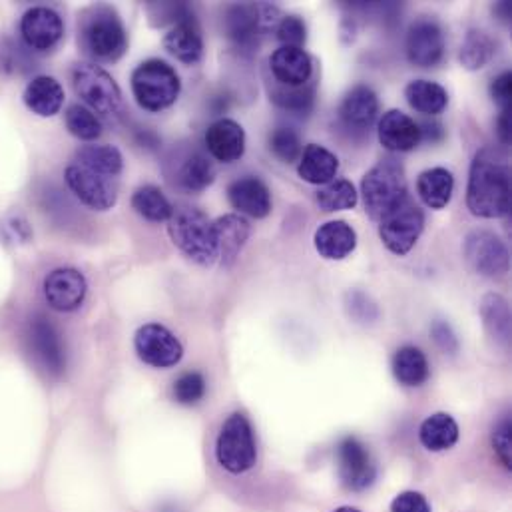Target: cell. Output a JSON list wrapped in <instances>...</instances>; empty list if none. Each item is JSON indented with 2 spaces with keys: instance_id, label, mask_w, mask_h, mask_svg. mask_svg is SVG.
I'll return each instance as SVG.
<instances>
[{
  "instance_id": "obj_25",
  "label": "cell",
  "mask_w": 512,
  "mask_h": 512,
  "mask_svg": "<svg viewBox=\"0 0 512 512\" xmlns=\"http://www.w3.org/2000/svg\"><path fill=\"white\" fill-rule=\"evenodd\" d=\"M22 98L30 112L50 118L58 114L64 104V88L52 76H38L26 86Z\"/></svg>"
},
{
  "instance_id": "obj_5",
  "label": "cell",
  "mask_w": 512,
  "mask_h": 512,
  "mask_svg": "<svg viewBox=\"0 0 512 512\" xmlns=\"http://www.w3.org/2000/svg\"><path fill=\"white\" fill-rule=\"evenodd\" d=\"M180 90L178 72L164 60H146L132 72L134 98L148 112H162L176 104Z\"/></svg>"
},
{
  "instance_id": "obj_21",
  "label": "cell",
  "mask_w": 512,
  "mask_h": 512,
  "mask_svg": "<svg viewBox=\"0 0 512 512\" xmlns=\"http://www.w3.org/2000/svg\"><path fill=\"white\" fill-rule=\"evenodd\" d=\"M228 200L234 210L256 220H263L271 214L269 188L256 176H246L232 182L228 188Z\"/></svg>"
},
{
  "instance_id": "obj_49",
  "label": "cell",
  "mask_w": 512,
  "mask_h": 512,
  "mask_svg": "<svg viewBox=\"0 0 512 512\" xmlns=\"http://www.w3.org/2000/svg\"><path fill=\"white\" fill-rule=\"evenodd\" d=\"M419 130H421V140H431V142H439L445 132H443V126L439 122H425V124H419Z\"/></svg>"
},
{
  "instance_id": "obj_14",
  "label": "cell",
  "mask_w": 512,
  "mask_h": 512,
  "mask_svg": "<svg viewBox=\"0 0 512 512\" xmlns=\"http://www.w3.org/2000/svg\"><path fill=\"white\" fill-rule=\"evenodd\" d=\"M28 341L34 357L50 375H60L66 369L64 343L50 319L36 315L28 327Z\"/></svg>"
},
{
  "instance_id": "obj_34",
  "label": "cell",
  "mask_w": 512,
  "mask_h": 512,
  "mask_svg": "<svg viewBox=\"0 0 512 512\" xmlns=\"http://www.w3.org/2000/svg\"><path fill=\"white\" fill-rule=\"evenodd\" d=\"M132 208L148 222H168L174 214V206L156 186L138 188L132 196Z\"/></svg>"
},
{
  "instance_id": "obj_8",
  "label": "cell",
  "mask_w": 512,
  "mask_h": 512,
  "mask_svg": "<svg viewBox=\"0 0 512 512\" xmlns=\"http://www.w3.org/2000/svg\"><path fill=\"white\" fill-rule=\"evenodd\" d=\"M425 228V214L407 196L401 204H397L389 214H385L379 222V236L389 252L395 256H407L415 244L419 242Z\"/></svg>"
},
{
  "instance_id": "obj_40",
  "label": "cell",
  "mask_w": 512,
  "mask_h": 512,
  "mask_svg": "<svg viewBox=\"0 0 512 512\" xmlns=\"http://www.w3.org/2000/svg\"><path fill=\"white\" fill-rule=\"evenodd\" d=\"M269 150L281 162L291 164V162H297L301 158L303 144H301V138H299V134L295 130L281 126V128H275L271 132V136H269Z\"/></svg>"
},
{
  "instance_id": "obj_46",
  "label": "cell",
  "mask_w": 512,
  "mask_h": 512,
  "mask_svg": "<svg viewBox=\"0 0 512 512\" xmlns=\"http://www.w3.org/2000/svg\"><path fill=\"white\" fill-rule=\"evenodd\" d=\"M391 512H431V507L421 493L407 491L395 497V501L391 503Z\"/></svg>"
},
{
  "instance_id": "obj_23",
  "label": "cell",
  "mask_w": 512,
  "mask_h": 512,
  "mask_svg": "<svg viewBox=\"0 0 512 512\" xmlns=\"http://www.w3.org/2000/svg\"><path fill=\"white\" fill-rule=\"evenodd\" d=\"M164 48L184 64H196L204 54V36L198 20L186 16L164 38Z\"/></svg>"
},
{
  "instance_id": "obj_17",
  "label": "cell",
  "mask_w": 512,
  "mask_h": 512,
  "mask_svg": "<svg viewBox=\"0 0 512 512\" xmlns=\"http://www.w3.org/2000/svg\"><path fill=\"white\" fill-rule=\"evenodd\" d=\"M265 8L254 4H236L230 6L224 18V28L228 38L242 50L252 52L259 46V36L263 32V22L269 20Z\"/></svg>"
},
{
  "instance_id": "obj_9",
  "label": "cell",
  "mask_w": 512,
  "mask_h": 512,
  "mask_svg": "<svg viewBox=\"0 0 512 512\" xmlns=\"http://www.w3.org/2000/svg\"><path fill=\"white\" fill-rule=\"evenodd\" d=\"M66 186L70 192L90 210L106 212L118 202V182L116 178H108L96 174L78 164H70L64 174Z\"/></svg>"
},
{
  "instance_id": "obj_4",
  "label": "cell",
  "mask_w": 512,
  "mask_h": 512,
  "mask_svg": "<svg viewBox=\"0 0 512 512\" xmlns=\"http://www.w3.org/2000/svg\"><path fill=\"white\" fill-rule=\"evenodd\" d=\"M80 40L84 50L102 62L118 60L128 48V32L120 16L108 6L92 8L82 18Z\"/></svg>"
},
{
  "instance_id": "obj_50",
  "label": "cell",
  "mask_w": 512,
  "mask_h": 512,
  "mask_svg": "<svg viewBox=\"0 0 512 512\" xmlns=\"http://www.w3.org/2000/svg\"><path fill=\"white\" fill-rule=\"evenodd\" d=\"M497 130H499V138L503 144L511 142V126H509V112H501L499 122H497Z\"/></svg>"
},
{
  "instance_id": "obj_37",
  "label": "cell",
  "mask_w": 512,
  "mask_h": 512,
  "mask_svg": "<svg viewBox=\"0 0 512 512\" xmlns=\"http://www.w3.org/2000/svg\"><path fill=\"white\" fill-rule=\"evenodd\" d=\"M495 48V40L485 30H471L461 46V62L467 70H481L495 56Z\"/></svg>"
},
{
  "instance_id": "obj_39",
  "label": "cell",
  "mask_w": 512,
  "mask_h": 512,
  "mask_svg": "<svg viewBox=\"0 0 512 512\" xmlns=\"http://www.w3.org/2000/svg\"><path fill=\"white\" fill-rule=\"evenodd\" d=\"M66 128L72 136H76L78 140H84V142H92V140H98L100 134H102V122L100 118L88 110L86 106L82 104H72L68 110H66Z\"/></svg>"
},
{
  "instance_id": "obj_32",
  "label": "cell",
  "mask_w": 512,
  "mask_h": 512,
  "mask_svg": "<svg viewBox=\"0 0 512 512\" xmlns=\"http://www.w3.org/2000/svg\"><path fill=\"white\" fill-rule=\"evenodd\" d=\"M481 315L487 333L503 347L511 343V309L505 297L497 293L485 295L481 303Z\"/></svg>"
},
{
  "instance_id": "obj_12",
  "label": "cell",
  "mask_w": 512,
  "mask_h": 512,
  "mask_svg": "<svg viewBox=\"0 0 512 512\" xmlns=\"http://www.w3.org/2000/svg\"><path fill=\"white\" fill-rule=\"evenodd\" d=\"M405 52L413 66L435 68L445 54V34L439 22L433 18L415 20L407 32Z\"/></svg>"
},
{
  "instance_id": "obj_29",
  "label": "cell",
  "mask_w": 512,
  "mask_h": 512,
  "mask_svg": "<svg viewBox=\"0 0 512 512\" xmlns=\"http://www.w3.org/2000/svg\"><path fill=\"white\" fill-rule=\"evenodd\" d=\"M419 439L427 451H447L459 441V425L451 415L435 413L423 421L419 429Z\"/></svg>"
},
{
  "instance_id": "obj_31",
  "label": "cell",
  "mask_w": 512,
  "mask_h": 512,
  "mask_svg": "<svg viewBox=\"0 0 512 512\" xmlns=\"http://www.w3.org/2000/svg\"><path fill=\"white\" fill-rule=\"evenodd\" d=\"M393 375L405 387H421L429 379V361L413 345L401 347L393 357Z\"/></svg>"
},
{
  "instance_id": "obj_11",
  "label": "cell",
  "mask_w": 512,
  "mask_h": 512,
  "mask_svg": "<svg viewBox=\"0 0 512 512\" xmlns=\"http://www.w3.org/2000/svg\"><path fill=\"white\" fill-rule=\"evenodd\" d=\"M463 256L467 263L485 277H499L509 271L511 257L499 236L487 230H475L465 238Z\"/></svg>"
},
{
  "instance_id": "obj_27",
  "label": "cell",
  "mask_w": 512,
  "mask_h": 512,
  "mask_svg": "<svg viewBox=\"0 0 512 512\" xmlns=\"http://www.w3.org/2000/svg\"><path fill=\"white\" fill-rule=\"evenodd\" d=\"M357 246V234L347 222H327L315 232V250L325 259H345Z\"/></svg>"
},
{
  "instance_id": "obj_3",
  "label": "cell",
  "mask_w": 512,
  "mask_h": 512,
  "mask_svg": "<svg viewBox=\"0 0 512 512\" xmlns=\"http://www.w3.org/2000/svg\"><path fill=\"white\" fill-rule=\"evenodd\" d=\"M361 194L369 218L381 222L385 214L409 196L403 166L391 158L381 160L363 176Z\"/></svg>"
},
{
  "instance_id": "obj_51",
  "label": "cell",
  "mask_w": 512,
  "mask_h": 512,
  "mask_svg": "<svg viewBox=\"0 0 512 512\" xmlns=\"http://www.w3.org/2000/svg\"><path fill=\"white\" fill-rule=\"evenodd\" d=\"M333 512H361L359 509H353V507H341V509H337V511Z\"/></svg>"
},
{
  "instance_id": "obj_1",
  "label": "cell",
  "mask_w": 512,
  "mask_h": 512,
  "mask_svg": "<svg viewBox=\"0 0 512 512\" xmlns=\"http://www.w3.org/2000/svg\"><path fill=\"white\" fill-rule=\"evenodd\" d=\"M467 206L477 218H505L511 212V168L507 156L485 148L481 150L469 174Z\"/></svg>"
},
{
  "instance_id": "obj_6",
  "label": "cell",
  "mask_w": 512,
  "mask_h": 512,
  "mask_svg": "<svg viewBox=\"0 0 512 512\" xmlns=\"http://www.w3.org/2000/svg\"><path fill=\"white\" fill-rule=\"evenodd\" d=\"M72 84L88 110L108 122L120 120L124 112L122 92L116 80L104 68L90 62H80L72 68Z\"/></svg>"
},
{
  "instance_id": "obj_16",
  "label": "cell",
  "mask_w": 512,
  "mask_h": 512,
  "mask_svg": "<svg viewBox=\"0 0 512 512\" xmlns=\"http://www.w3.org/2000/svg\"><path fill=\"white\" fill-rule=\"evenodd\" d=\"M20 34L28 48L36 52H48L62 40L64 24L58 12L52 8L36 6L22 16Z\"/></svg>"
},
{
  "instance_id": "obj_33",
  "label": "cell",
  "mask_w": 512,
  "mask_h": 512,
  "mask_svg": "<svg viewBox=\"0 0 512 512\" xmlns=\"http://www.w3.org/2000/svg\"><path fill=\"white\" fill-rule=\"evenodd\" d=\"M74 164L88 168L96 174L108 176V178H116L122 174L124 168V158L120 154L118 148L114 146H84L76 152V160Z\"/></svg>"
},
{
  "instance_id": "obj_47",
  "label": "cell",
  "mask_w": 512,
  "mask_h": 512,
  "mask_svg": "<svg viewBox=\"0 0 512 512\" xmlns=\"http://www.w3.org/2000/svg\"><path fill=\"white\" fill-rule=\"evenodd\" d=\"M511 92V72H503L501 76H497V78L493 80V84H491V96H493V100L501 106V112H509V108H511Z\"/></svg>"
},
{
  "instance_id": "obj_43",
  "label": "cell",
  "mask_w": 512,
  "mask_h": 512,
  "mask_svg": "<svg viewBox=\"0 0 512 512\" xmlns=\"http://www.w3.org/2000/svg\"><path fill=\"white\" fill-rule=\"evenodd\" d=\"M345 305L349 315L359 323H373L379 317L377 305L363 291H349L345 297Z\"/></svg>"
},
{
  "instance_id": "obj_15",
  "label": "cell",
  "mask_w": 512,
  "mask_h": 512,
  "mask_svg": "<svg viewBox=\"0 0 512 512\" xmlns=\"http://www.w3.org/2000/svg\"><path fill=\"white\" fill-rule=\"evenodd\" d=\"M86 277L74 267H58L44 279L46 303L56 311H74L84 303Z\"/></svg>"
},
{
  "instance_id": "obj_30",
  "label": "cell",
  "mask_w": 512,
  "mask_h": 512,
  "mask_svg": "<svg viewBox=\"0 0 512 512\" xmlns=\"http://www.w3.org/2000/svg\"><path fill=\"white\" fill-rule=\"evenodd\" d=\"M405 98L413 110L425 116L441 114L449 104L447 90L431 80H413L405 88Z\"/></svg>"
},
{
  "instance_id": "obj_2",
  "label": "cell",
  "mask_w": 512,
  "mask_h": 512,
  "mask_svg": "<svg viewBox=\"0 0 512 512\" xmlns=\"http://www.w3.org/2000/svg\"><path fill=\"white\" fill-rule=\"evenodd\" d=\"M168 232L172 242L200 265H214L220 257L218 238L214 230V222L210 218L190 206L174 208L172 218L168 220Z\"/></svg>"
},
{
  "instance_id": "obj_36",
  "label": "cell",
  "mask_w": 512,
  "mask_h": 512,
  "mask_svg": "<svg viewBox=\"0 0 512 512\" xmlns=\"http://www.w3.org/2000/svg\"><path fill=\"white\" fill-rule=\"evenodd\" d=\"M269 100L291 114L297 116H307L313 110V102H315V84H305L299 88H289V86H281L277 84L275 88H271L269 92Z\"/></svg>"
},
{
  "instance_id": "obj_44",
  "label": "cell",
  "mask_w": 512,
  "mask_h": 512,
  "mask_svg": "<svg viewBox=\"0 0 512 512\" xmlns=\"http://www.w3.org/2000/svg\"><path fill=\"white\" fill-rule=\"evenodd\" d=\"M511 429V419H503L493 433V447L507 469H511L512 465Z\"/></svg>"
},
{
  "instance_id": "obj_18",
  "label": "cell",
  "mask_w": 512,
  "mask_h": 512,
  "mask_svg": "<svg viewBox=\"0 0 512 512\" xmlns=\"http://www.w3.org/2000/svg\"><path fill=\"white\" fill-rule=\"evenodd\" d=\"M269 68L277 84L289 88L305 86L313 76V62L303 48H277L269 58Z\"/></svg>"
},
{
  "instance_id": "obj_19",
  "label": "cell",
  "mask_w": 512,
  "mask_h": 512,
  "mask_svg": "<svg viewBox=\"0 0 512 512\" xmlns=\"http://www.w3.org/2000/svg\"><path fill=\"white\" fill-rule=\"evenodd\" d=\"M206 148L218 162L234 164L246 152V132L236 120L222 118L206 130Z\"/></svg>"
},
{
  "instance_id": "obj_24",
  "label": "cell",
  "mask_w": 512,
  "mask_h": 512,
  "mask_svg": "<svg viewBox=\"0 0 512 512\" xmlns=\"http://www.w3.org/2000/svg\"><path fill=\"white\" fill-rule=\"evenodd\" d=\"M337 172H339V160L327 148L319 144H309L303 150L299 158V168H297V174L303 182L325 186L335 180Z\"/></svg>"
},
{
  "instance_id": "obj_38",
  "label": "cell",
  "mask_w": 512,
  "mask_h": 512,
  "mask_svg": "<svg viewBox=\"0 0 512 512\" xmlns=\"http://www.w3.org/2000/svg\"><path fill=\"white\" fill-rule=\"evenodd\" d=\"M357 190L349 180H333L317 192V204L325 212H343L357 206Z\"/></svg>"
},
{
  "instance_id": "obj_22",
  "label": "cell",
  "mask_w": 512,
  "mask_h": 512,
  "mask_svg": "<svg viewBox=\"0 0 512 512\" xmlns=\"http://www.w3.org/2000/svg\"><path fill=\"white\" fill-rule=\"evenodd\" d=\"M379 142L389 152H411L421 144L419 124L401 110H389L379 122Z\"/></svg>"
},
{
  "instance_id": "obj_35",
  "label": "cell",
  "mask_w": 512,
  "mask_h": 512,
  "mask_svg": "<svg viewBox=\"0 0 512 512\" xmlns=\"http://www.w3.org/2000/svg\"><path fill=\"white\" fill-rule=\"evenodd\" d=\"M214 180H216V168L204 154L194 152L184 158L178 172V182L184 190L202 192L208 186H212Z\"/></svg>"
},
{
  "instance_id": "obj_41",
  "label": "cell",
  "mask_w": 512,
  "mask_h": 512,
  "mask_svg": "<svg viewBox=\"0 0 512 512\" xmlns=\"http://www.w3.org/2000/svg\"><path fill=\"white\" fill-rule=\"evenodd\" d=\"M206 395V379L204 375L190 371L176 379L174 383V397L180 405H196Z\"/></svg>"
},
{
  "instance_id": "obj_20",
  "label": "cell",
  "mask_w": 512,
  "mask_h": 512,
  "mask_svg": "<svg viewBox=\"0 0 512 512\" xmlns=\"http://www.w3.org/2000/svg\"><path fill=\"white\" fill-rule=\"evenodd\" d=\"M377 114H379L377 94L365 84L353 86L345 94L339 108L341 122L353 132H369V128L377 120Z\"/></svg>"
},
{
  "instance_id": "obj_7",
  "label": "cell",
  "mask_w": 512,
  "mask_h": 512,
  "mask_svg": "<svg viewBox=\"0 0 512 512\" xmlns=\"http://www.w3.org/2000/svg\"><path fill=\"white\" fill-rule=\"evenodd\" d=\"M218 463L232 475L250 471L257 461L254 429L248 417L234 413L222 427L216 443Z\"/></svg>"
},
{
  "instance_id": "obj_48",
  "label": "cell",
  "mask_w": 512,
  "mask_h": 512,
  "mask_svg": "<svg viewBox=\"0 0 512 512\" xmlns=\"http://www.w3.org/2000/svg\"><path fill=\"white\" fill-rule=\"evenodd\" d=\"M6 242H26L30 238V230L26 220L22 218H10L6 222H2L0 226Z\"/></svg>"
},
{
  "instance_id": "obj_28",
  "label": "cell",
  "mask_w": 512,
  "mask_h": 512,
  "mask_svg": "<svg viewBox=\"0 0 512 512\" xmlns=\"http://www.w3.org/2000/svg\"><path fill=\"white\" fill-rule=\"evenodd\" d=\"M453 190L455 178L445 168H431L423 172L417 180V192L425 206H429L431 210H443L451 202Z\"/></svg>"
},
{
  "instance_id": "obj_45",
  "label": "cell",
  "mask_w": 512,
  "mask_h": 512,
  "mask_svg": "<svg viewBox=\"0 0 512 512\" xmlns=\"http://www.w3.org/2000/svg\"><path fill=\"white\" fill-rule=\"evenodd\" d=\"M431 335H433V341L437 343V347L443 349L445 353L455 355L459 351V339L447 321H435L431 327Z\"/></svg>"
},
{
  "instance_id": "obj_26",
  "label": "cell",
  "mask_w": 512,
  "mask_h": 512,
  "mask_svg": "<svg viewBox=\"0 0 512 512\" xmlns=\"http://www.w3.org/2000/svg\"><path fill=\"white\" fill-rule=\"evenodd\" d=\"M214 230L218 238V252L224 265H232L250 238V222L238 214H228L214 222Z\"/></svg>"
},
{
  "instance_id": "obj_42",
  "label": "cell",
  "mask_w": 512,
  "mask_h": 512,
  "mask_svg": "<svg viewBox=\"0 0 512 512\" xmlns=\"http://www.w3.org/2000/svg\"><path fill=\"white\" fill-rule=\"evenodd\" d=\"M275 34H277V40L281 42V46L301 48L307 38V28L299 16H283L281 22L277 24Z\"/></svg>"
},
{
  "instance_id": "obj_13",
  "label": "cell",
  "mask_w": 512,
  "mask_h": 512,
  "mask_svg": "<svg viewBox=\"0 0 512 512\" xmlns=\"http://www.w3.org/2000/svg\"><path fill=\"white\" fill-rule=\"evenodd\" d=\"M337 471L343 485L351 491H365L377 477V467L367 447L355 437H345L337 445Z\"/></svg>"
},
{
  "instance_id": "obj_10",
  "label": "cell",
  "mask_w": 512,
  "mask_h": 512,
  "mask_svg": "<svg viewBox=\"0 0 512 512\" xmlns=\"http://www.w3.org/2000/svg\"><path fill=\"white\" fill-rule=\"evenodd\" d=\"M138 357L156 369H168L180 363L184 347L178 337L160 323H148L138 329L134 337Z\"/></svg>"
}]
</instances>
